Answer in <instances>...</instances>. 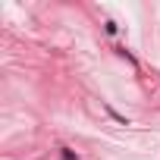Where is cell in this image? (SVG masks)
<instances>
[{
    "instance_id": "1",
    "label": "cell",
    "mask_w": 160,
    "mask_h": 160,
    "mask_svg": "<svg viewBox=\"0 0 160 160\" xmlns=\"http://www.w3.org/2000/svg\"><path fill=\"white\" fill-rule=\"evenodd\" d=\"M63 160H75V157H72V151H66V148H63Z\"/></svg>"
}]
</instances>
